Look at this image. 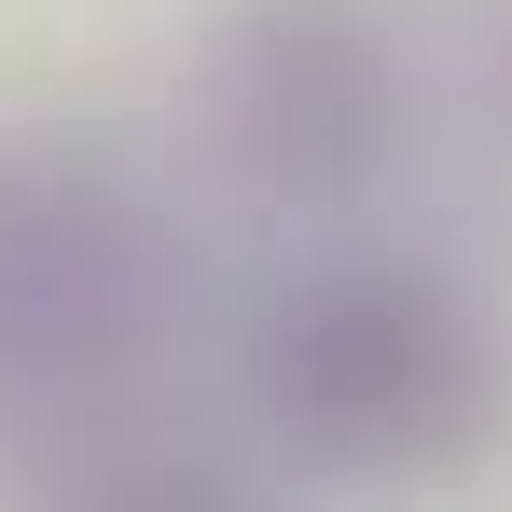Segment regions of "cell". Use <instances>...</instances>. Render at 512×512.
Wrapping results in <instances>:
<instances>
[{
  "label": "cell",
  "mask_w": 512,
  "mask_h": 512,
  "mask_svg": "<svg viewBox=\"0 0 512 512\" xmlns=\"http://www.w3.org/2000/svg\"><path fill=\"white\" fill-rule=\"evenodd\" d=\"M250 416L333 485L457 471L499 416V333L416 250H319L250 305Z\"/></svg>",
  "instance_id": "1"
},
{
  "label": "cell",
  "mask_w": 512,
  "mask_h": 512,
  "mask_svg": "<svg viewBox=\"0 0 512 512\" xmlns=\"http://www.w3.org/2000/svg\"><path fill=\"white\" fill-rule=\"evenodd\" d=\"M70 512H277L236 471V457H125V471H97Z\"/></svg>",
  "instance_id": "4"
},
{
  "label": "cell",
  "mask_w": 512,
  "mask_h": 512,
  "mask_svg": "<svg viewBox=\"0 0 512 512\" xmlns=\"http://www.w3.org/2000/svg\"><path fill=\"white\" fill-rule=\"evenodd\" d=\"M222 125L277 194H360L402 139V42L374 0H250L222 42Z\"/></svg>",
  "instance_id": "3"
},
{
  "label": "cell",
  "mask_w": 512,
  "mask_h": 512,
  "mask_svg": "<svg viewBox=\"0 0 512 512\" xmlns=\"http://www.w3.org/2000/svg\"><path fill=\"white\" fill-rule=\"evenodd\" d=\"M167 319V236L153 194L97 139L0 125V402H70L125 374Z\"/></svg>",
  "instance_id": "2"
}]
</instances>
